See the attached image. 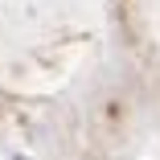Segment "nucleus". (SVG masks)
<instances>
[{
	"label": "nucleus",
	"mask_w": 160,
	"mask_h": 160,
	"mask_svg": "<svg viewBox=\"0 0 160 160\" xmlns=\"http://www.w3.org/2000/svg\"><path fill=\"white\" fill-rule=\"evenodd\" d=\"M17 160H29V156H17Z\"/></svg>",
	"instance_id": "nucleus-1"
}]
</instances>
